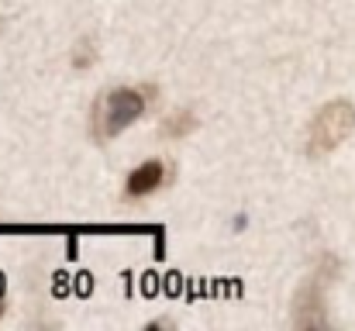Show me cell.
<instances>
[{
  "label": "cell",
  "mask_w": 355,
  "mask_h": 331,
  "mask_svg": "<svg viewBox=\"0 0 355 331\" xmlns=\"http://www.w3.org/2000/svg\"><path fill=\"white\" fill-rule=\"evenodd\" d=\"M155 90L152 87H111L104 90L90 110V135L97 142H111L121 131H128L145 110L152 108Z\"/></svg>",
  "instance_id": "obj_1"
},
{
  "label": "cell",
  "mask_w": 355,
  "mask_h": 331,
  "mask_svg": "<svg viewBox=\"0 0 355 331\" xmlns=\"http://www.w3.org/2000/svg\"><path fill=\"white\" fill-rule=\"evenodd\" d=\"M355 128V104L352 101H328L307 124V155L321 159L335 152Z\"/></svg>",
  "instance_id": "obj_2"
},
{
  "label": "cell",
  "mask_w": 355,
  "mask_h": 331,
  "mask_svg": "<svg viewBox=\"0 0 355 331\" xmlns=\"http://www.w3.org/2000/svg\"><path fill=\"white\" fill-rule=\"evenodd\" d=\"M173 183V166L166 159H145L141 166H135L124 180V197L128 201H145L152 194H159L162 187Z\"/></svg>",
  "instance_id": "obj_3"
},
{
  "label": "cell",
  "mask_w": 355,
  "mask_h": 331,
  "mask_svg": "<svg viewBox=\"0 0 355 331\" xmlns=\"http://www.w3.org/2000/svg\"><path fill=\"white\" fill-rule=\"evenodd\" d=\"M331 276H324V273H318V280H311L304 290H300V297H297V328H321V325H328V318H324V283H328Z\"/></svg>",
  "instance_id": "obj_4"
},
{
  "label": "cell",
  "mask_w": 355,
  "mask_h": 331,
  "mask_svg": "<svg viewBox=\"0 0 355 331\" xmlns=\"http://www.w3.org/2000/svg\"><path fill=\"white\" fill-rule=\"evenodd\" d=\"M197 114L190 108H180V110H173V114H166L162 117V124H159V135L162 138H173V142H180V138H187V135H193L197 131Z\"/></svg>",
  "instance_id": "obj_5"
},
{
  "label": "cell",
  "mask_w": 355,
  "mask_h": 331,
  "mask_svg": "<svg viewBox=\"0 0 355 331\" xmlns=\"http://www.w3.org/2000/svg\"><path fill=\"white\" fill-rule=\"evenodd\" d=\"M94 59H97V42L80 38L76 49H73V69H87V66H94Z\"/></svg>",
  "instance_id": "obj_6"
},
{
  "label": "cell",
  "mask_w": 355,
  "mask_h": 331,
  "mask_svg": "<svg viewBox=\"0 0 355 331\" xmlns=\"http://www.w3.org/2000/svg\"><path fill=\"white\" fill-rule=\"evenodd\" d=\"M3 311H7V304H3V300H0V318H3Z\"/></svg>",
  "instance_id": "obj_7"
}]
</instances>
